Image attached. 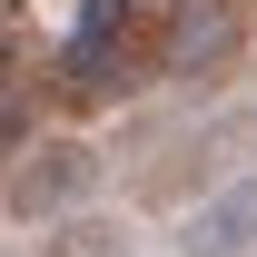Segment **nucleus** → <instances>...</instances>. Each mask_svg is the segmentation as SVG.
I'll use <instances>...</instances> for the list:
<instances>
[{"label": "nucleus", "mask_w": 257, "mask_h": 257, "mask_svg": "<svg viewBox=\"0 0 257 257\" xmlns=\"http://www.w3.org/2000/svg\"><path fill=\"white\" fill-rule=\"evenodd\" d=\"M178 257H257V168L208 178L178 208Z\"/></svg>", "instance_id": "39448f33"}, {"label": "nucleus", "mask_w": 257, "mask_h": 257, "mask_svg": "<svg viewBox=\"0 0 257 257\" xmlns=\"http://www.w3.org/2000/svg\"><path fill=\"white\" fill-rule=\"evenodd\" d=\"M119 257H128V247H119Z\"/></svg>", "instance_id": "1a4fd4ad"}, {"label": "nucleus", "mask_w": 257, "mask_h": 257, "mask_svg": "<svg viewBox=\"0 0 257 257\" xmlns=\"http://www.w3.org/2000/svg\"><path fill=\"white\" fill-rule=\"evenodd\" d=\"M40 128V89H30V69H0V168H10V149Z\"/></svg>", "instance_id": "0eeeda50"}, {"label": "nucleus", "mask_w": 257, "mask_h": 257, "mask_svg": "<svg viewBox=\"0 0 257 257\" xmlns=\"http://www.w3.org/2000/svg\"><path fill=\"white\" fill-rule=\"evenodd\" d=\"M247 30L257 10L247 0H178L159 20V40H149V79H168V89H227L237 69H247Z\"/></svg>", "instance_id": "7ed1b4c3"}, {"label": "nucleus", "mask_w": 257, "mask_h": 257, "mask_svg": "<svg viewBox=\"0 0 257 257\" xmlns=\"http://www.w3.org/2000/svg\"><path fill=\"white\" fill-rule=\"evenodd\" d=\"M99 188H109V159H99L79 128H50V139H20L10 149V168H0V218H20V227H50L69 218V208H99Z\"/></svg>", "instance_id": "f03ea898"}, {"label": "nucleus", "mask_w": 257, "mask_h": 257, "mask_svg": "<svg viewBox=\"0 0 257 257\" xmlns=\"http://www.w3.org/2000/svg\"><path fill=\"white\" fill-rule=\"evenodd\" d=\"M247 10H257V0H247Z\"/></svg>", "instance_id": "6e6552de"}, {"label": "nucleus", "mask_w": 257, "mask_h": 257, "mask_svg": "<svg viewBox=\"0 0 257 257\" xmlns=\"http://www.w3.org/2000/svg\"><path fill=\"white\" fill-rule=\"evenodd\" d=\"M218 149H227V139H218L208 119H178L159 149H149V159L128 168V198H139V208H159V218H178V208H188V198L218 178Z\"/></svg>", "instance_id": "20e7f679"}, {"label": "nucleus", "mask_w": 257, "mask_h": 257, "mask_svg": "<svg viewBox=\"0 0 257 257\" xmlns=\"http://www.w3.org/2000/svg\"><path fill=\"white\" fill-rule=\"evenodd\" d=\"M139 89H149V30L128 20L119 0H89V10L69 20V40L50 50V69H40V99H50L60 119H109V109H128Z\"/></svg>", "instance_id": "f257e3e1"}, {"label": "nucleus", "mask_w": 257, "mask_h": 257, "mask_svg": "<svg viewBox=\"0 0 257 257\" xmlns=\"http://www.w3.org/2000/svg\"><path fill=\"white\" fill-rule=\"evenodd\" d=\"M119 247H128V237L99 218V208H69V218L40 227V257H119Z\"/></svg>", "instance_id": "423d86ee"}]
</instances>
